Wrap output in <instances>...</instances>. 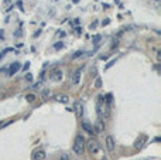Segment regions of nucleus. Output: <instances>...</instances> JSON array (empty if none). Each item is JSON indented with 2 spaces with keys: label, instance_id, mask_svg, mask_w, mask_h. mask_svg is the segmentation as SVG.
<instances>
[{
  "label": "nucleus",
  "instance_id": "24",
  "mask_svg": "<svg viewBox=\"0 0 161 160\" xmlns=\"http://www.w3.org/2000/svg\"><path fill=\"white\" fill-rule=\"evenodd\" d=\"M58 36H61V37H65V33H64V31H60V33H58Z\"/></svg>",
  "mask_w": 161,
  "mask_h": 160
},
{
  "label": "nucleus",
  "instance_id": "10",
  "mask_svg": "<svg viewBox=\"0 0 161 160\" xmlns=\"http://www.w3.org/2000/svg\"><path fill=\"white\" fill-rule=\"evenodd\" d=\"M19 67H20V64H19V63L11 64V67H10V71H9V74H10V75H13L14 72H17V71H19Z\"/></svg>",
  "mask_w": 161,
  "mask_h": 160
},
{
  "label": "nucleus",
  "instance_id": "7",
  "mask_svg": "<svg viewBox=\"0 0 161 160\" xmlns=\"http://www.w3.org/2000/svg\"><path fill=\"white\" fill-rule=\"evenodd\" d=\"M74 110H75V114H76L78 116H82V115H84V106H82V103L75 102L74 103Z\"/></svg>",
  "mask_w": 161,
  "mask_h": 160
},
{
  "label": "nucleus",
  "instance_id": "27",
  "mask_svg": "<svg viewBox=\"0 0 161 160\" xmlns=\"http://www.w3.org/2000/svg\"><path fill=\"white\" fill-rule=\"evenodd\" d=\"M4 37V31H0V38H3Z\"/></svg>",
  "mask_w": 161,
  "mask_h": 160
},
{
  "label": "nucleus",
  "instance_id": "18",
  "mask_svg": "<svg viewBox=\"0 0 161 160\" xmlns=\"http://www.w3.org/2000/svg\"><path fill=\"white\" fill-rule=\"evenodd\" d=\"M106 99H107V105H110V103H112V95H110V93H109V95H106Z\"/></svg>",
  "mask_w": 161,
  "mask_h": 160
},
{
  "label": "nucleus",
  "instance_id": "22",
  "mask_svg": "<svg viewBox=\"0 0 161 160\" xmlns=\"http://www.w3.org/2000/svg\"><path fill=\"white\" fill-rule=\"evenodd\" d=\"M157 61H158V63L161 61V51H158V53H157Z\"/></svg>",
  "mask_w": 161,
  "mask_h": 160
},
{
  "label": "nucleus",
  "instance_id": "23",
  "mask_svg": "<svg viewBox=\"0 0 161 160\" xmlns=\"http://www.w3.org/2000/svg\"><path fill=\"white\" fill-rule=\"evenodd\" d=\"M99 40H101V36H96V37L93 38V43H97Z\"/></svg>",
  "mask_w": 161,
  "mask_h": 160
},
{
  "label": "nucleus",
  "instance_id": "20",
  "mask_svg": "<svg viewBox=\"0 0 161 160\" xmlns=\"http://www.w3.org/2000/svg\"><path fill=\"white\" fill-rule=\"evenodd\" d=\"M9 123H10V122H3V120H0V129H2V128H4V126H7Z\"/></svg>",
  "mask_w": 161,
  "mask_h": 160
},
{
  "label": "nucleus",
  "instance_id": "26",
  "mask_svg": "<svg viewBox=\"0 0 161 160\" xmlns=\"http://www.w3.org/2000/svg\"><path fill=\"white\" fill-rule=\"evenodd\" d=\"M101 60H103V61H106V60H107V55H102V57H101Z\"/></svg>",
  "mask_w": 161,
  "mask_h": 160
},
{
  "label": "nucleus",
  "instance_id": "17",
  "mask_svg": "<svg viewBox=\"0 0 161 160\" xmlns=\"http://www.w3.org/2000/svg\"><path fill=\"white\" fill-rule=\"evenodd\" d=\"M95 87H96V88H101V87H102V80H101V78H97V80H96V84H95Z\"/></svg>",
  "mask_w": 161,
  "mask_h": 160
},
{
  "label": "nucleus",
  "instance_id": "6",
  "mask_svg": "<svg viewBox=\"0 0 161 160\" xmlns=\"http://www.w3.org/2000/svg\"><path fill=\"white\" fill-rule=\"evenodd\" d=\"M146 142H147V136H146V135H143V136H140V139L136 140V143H134V147H136V149H141V147L144 146Z\"/></svg>",
  "mask_w": 161,
  "mask_h": 160
},
{
  "label": "nucleus",
  "instance_id": "12",
  "mask_svg": "<svg viewBox=\"0 0 161 160\" xmlns=\"http://www.w3.org/2000/svg\"><path fill=\"white\" fill-rule=\"evenodd\" d=\"M82 128L86 130L88 133H91V135L93 133V128H91V126H89V123H86V122H85V123H82Z\"/></svg>",
  "mask_w": 161,
  "mask_h": 160
},
{
  "label": "nucleus",
  "instance_id": "4",
  "mask_svg": "<svg viewBox=\"0 0 161 160\" xmlns=\"http://www.w3.org/2000/svg\"><path fill=\"white\" fill-rule=\"evenodd\" d=\"M114 147H116V145H114L113 136H106V149L109 150V152H113Z\"/></svg>",
  "mask_w": 161,
  "mask_h": 160
},
{
  "label": "nucleus",
  "instance_id": "5",
  "mask_svg": "<svg viewBox=\"0 0 161 160\" xmlns=\"http://www.w3.org/2000/svg\"><path fill=\"white\" fill-rule=\"evenodd\" d=\"M45 152L44 150H35L33 153V160H45Z\"/></svg>",
  "mask_w": 161,
  "mask_h": 160
},
{
  "label": "nucleus",
  "instance_id": "19",
  "mask_svg": "<svg viewBox=\"0 0 161 160\" xmlns=\"http://www.w3.org/2000/svg\"><path fill=\"white\" fill-rule=\"evenodd\" d=\"M82 54H84V53H82V51H76V53H75L74 55H72V58H78V57H79V55H82Z\"/></svg>",
  "mask_w": 161,
  "mask_h": 160
},
{
  "label": "nucleus",
  "instance_id": "15",
  "mask_svg": "<svg viewBox=\"0 0 161 160\" xmlns=\"http://www.w3.org/2000/svg\"><path fill=\"white\" fill-rule=\"evenodd\" d=\"M58 160H71V159H69V154H68V153H62Z\"/></svg>",
  "mask_w": 161,
  "mask_h": 160
},
{
  "label": "nucleus",
  "instance_id": "9",
  "mask_svg": "<svg viewBox=\"0 0 161 160\" xmlns=\"http://www.w3.org/2000/svg\"><path fill=\"white\" fill-rule=\"evenodd\" d=\"M54 99L58 101L61 103H68L69 102V97L68 95H57V97H54Z\"/></svg>",
  "mask_w": 161,
  "mask_h": 160
},
{
  "label": "nucleus",
  "instance_id": "1",
  "mask_svg": "<svg viewBox=\"0 0 161 160\" xmlns=\"http://www.w3.org/2000/svg\"><path fill=\"white\" fill-rule=\"evenodd\" d=\"M74 152L76 154H82L85 150V137L82 136V135H76V137H75V142H74Z\"/></svg>",
  "mask_w": 161,
  "mask_h": 160
},
{
  "label": "nucleus",
  "instance_id": "13",
  "mask_svg": "<svg viewBox=\"0 0 161 160\" xmlns=\"http://www.w3.org/2000/svg\"><path fill=\"white\" fill-rule=\"evenodd\" d=\"M51 97V91L50 89H44L43 91V99H48Z\"/></svg>",
  "mask_w": 161,
  "mask_h": 160
},
{
  "label": "nucleus",
  "instance_id": "11",
  "mask_svg": "<svg viewBox=\"0 0 161 160\" xmlns=\"http://www.w3.org/2000/svg\"><path fill=\"white\" fill-rule=\"evenodd\" d=\"M96 130L97 132H103V122H102V119H97V122H96Z\"/></svg>",
  "mask_w": 161,
  "mask_h": 160
},
{
  "label": "nucleus",
  "instance_id": "14",
  "mask_svg": "<svg viewBox=\"0 0 161 160\" xmlns=\"http://www.w3.org/2000/svg\"><path fill=\"white\" fill-rule=\"evenodd\" d=\"M26 101H28V102H34V101H35V97H34L33 93H27V95H26Z\"/></svg>",
  "mask_w": 161,
  "mask_h": 160
},
{
  "label": "nucleus",
  "instance_id": "21",
  "mask_svg": "<svg viewBox=\"0 0 161 160\" xmlns=\"http://www.w3.org/2000/svg\"><path fill=\"white\" fill-rule=\"evenodd\" d=\"M26 78H27V81H33V75H31V74H27Z\"/></svg>",
  "mask_w": 161,
  "mask_h": 160
},
{
  "label": "nucleus",
  "instance_id": "25",
  "mask_svg": "<svg viewBox=\"0 0 161 160\" xmlns=\"http://www.w3.org/2000/svg\"><path fill=\"white\" fill-rule=\"evenodd\" d=\"M102 24H103V26H106V24H109V19H106V20H105Z\"/></svg>",
  "mask_w": 161,
  "mask_h": 160
},
{
  "label": "nucleus",
  "instance_id": "3",
  "mask_svg": "<svg viewBox=\"0 0 161 160\" xmlns=\"http://www.w3.org/2000/svg\"><path fill=\"white\" fill-rule=\"evenodd\" d=\"M50 78L52 81H61V80H62V71H61L60 68H57V70H52V71H51Z\"/></svg>",
  "mask_w": 161,
  "mask_h": 160
},
{
  "label": "nucleus",
  "instance_id": "8",
  "mask_svg": "<svg viewBox=\"0 0 161 160\" xmlns=\"http://www.w3.org/2000/svg\"><path fill=\"white\" fill-rule=\"evenodd\" d=\"M80 72H82V70L80 68H78L76 71L74 72V75H72V84H79V81H80Z\"/></svg>",
  "mask_w": 161,
  "mask_h": 160
},
{
  "label": "nucleus",
  "instance_id": "16",
  "mask_svg": "<svg viewBox=\"0 0 161 160\" xmlns=\"http://www.w3.org/2000/svg\"><path fill=\"white\" fill-rule=\"evenodd\" d=\"M62 47H64V43H57L55 44V45H54V48H55V50H61V48H62Z\"/></svg>",
  "mask_w": 161,
  "mask_h": 160
},
{
  "label": "nucleus",
  "instance_id": "28",
  "mask_svg": "<svg viewBox=\"0 0 161 160\" xmlns=\"http://www.w3.org/2000/svg\"><path fill=\"white\" fill-rule=\"evenodd\" d=\"M2 57H3V54H0V58H2Z\"/></svg>",
  "mask_w": 161,
  "mask_h": 160
},
{
  "label": "nucleus",
  "instance_id": "2",
  "mask_svg": "<svg viewBox=\"0 0 161 160\" xmlns=\"http://www.w3.org/2000/svg\"><path fill=\"white\" fill-rule=\"evenodd\" d=\"M85 147H88V150H89L91 153H96L97 150H99V145H97V142L93 139L88 140L86 143H85Z\"/></svg>",
  "mask_w": 161,
  "mask_h": 160
}]
</instances>
